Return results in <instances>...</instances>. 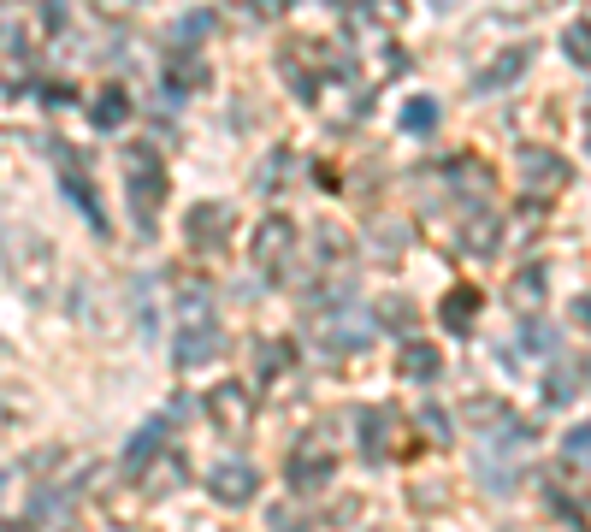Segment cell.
<instances>
[{"label":"cell","instance_id":"1","mask_svg":"<svg viewBox=\"0 0 591 532\" xmlns=\"http://www.w3.org/2000/svg\"><path fill=\"white\" fill-rule=\"evenodd\" d=\"M125 184H131V207L142 225H154V201L166 196V160L154 142H131L125 148Z\"/></svg>","mask_w":591,"mask_h":532},{"label":"cell","instance_id":"2","mask_svg":"<svg viewBox=\"0 0 591 532\" xmlns=\"http://www.w3.org/2000/svg\"><path fill=\"white\" fill-rule=\"evenodd\" d=\"M290 255H296V225H290L284 213L261 219V231H255V266H261L266 278H284Z\"/></svg>","mask_w":591,"mask_h":532},{"label":"cell","instance_id":"3","mask_svg":"<svg viewBox=\"0 0 591 532\" xmlns=\"http://www.w3.org/2000/svg\"><path fill=\"white\" fill-rule=\"evenodd\" d=\"M207 414H213V426H219V432H231V438H237V432H249V426H255V391H249V385H237V379H231V385H213Z\"/></svg>","mask_w":591,"mask_h":532},{"label":"cell","instance_id":"4","mask_svg":"<svg viewBox=\"0 0 591 532\" xmlns=\"http://www.w3.org/2000/svg\"><path fill=\"white\" fill-rule=\"evenodd\" d=\"M207 491H213V503H225V509H243L255 491H261V473L249 462H219L207 473Z\"/></svg>","mask_w":591,"mask_h":532},{"label":"cell","instance_id":"5","mask_svg":"<svg viewBox=\"0 0 591 532\" xmlns=\"http://www.w3.org/2000/svg\"><path fill=\"white\" fill-rule=\"evenodd\" d=\"M219 349H225V337H219L213 314H207V320H184V332L172 343V361H178V367H201V361H213Z\"/></svg>","mask_w":591,"mask_h":532},{"label":"cell","instance_id":"6","mask_svg":"<svg viewBox=\"0 0 591 532\" xmlns=\"http://www.w3.org/2000/svg\"><path fill=\"white\" fill-rule=\"evenodd\" d=\"M184 237L196 243L201 255H207V249H219V243L231 237V207H225V201H201V207H190Z\"/></svg>","mask_w":591,"mask_h":532},{"label":"cell","instance_id":"7","mask_svg":"<svg viewBox=\"0 0 591 532\" xmlns=\"http://www.w3.org/2000/svg\"><path fill=\"white\" fill-rule=\"evenodd\" d=\"M331 308H337V314L326 320V343L331 349H367V343H373V320L355 314L349 296H331Z\"/></svg>","mask_w":591,"mask_h":532},{"label":"cell","instance_id":"8","mask_svg":"<svg viewBox=\"0 0 591 532\" xmlns=\"http://www.w3.org/2000/svg\"><path fill=\"white\" fill-rule=\"evenodd\" d=\"M391 432H396L391 408H361V420H355V444H361L367 462H391Z\"/></svg>","mask_w":591,"mask_h":532},{"label":"cell","instance_id":"9","mask_svg":"<svg viewBox=\"0 0 591 532\" xmlns=\"http://www.w3.org/2000/svg\"><path fill=\"white\" fill-rule=\"evenodd\" d=\"M166 432H172L166 420H148V426H136V438L125 444V456H119V473H125V479H142V473H148V462L166 450Z\"/></svg>","mask_w":591,"mask_h":532},{"label":"cell","instance_id":"10","mask_svg":"<svg viewBox=\"0 0 591 532\" xmlns=\"http://www.w3.org/2000/svg\"><path fill=\"white\" fill-rule=\"evenodd\" d=\"M438 367H444V361H438V349H432L426 337H408V343H402V355H396V373H402L408 385H432V379H438Z\"/></svg>","mask_w":591,"mask_h":532},{"label":"cell","instance_id":"11","mask_svg":"<svg viewBox=\"0 0 591 532\" xmlns=\"http://www.w3.org/2000/svg\"><path fill=\"white\" fill-rule=\"evenodd\" d=\"M331 479V450L314 444V450H296L290 456V491H320Z\"/></svg>","mask_w":591,"mask_h":532},{"label":"cell","instance_id":"12","mask_svg":"<svg viewBox=\"0 0 591 532\" xmlns=\"http://www.w3.org/2000/svg\"><path fill=\"white\" fill-rule=\"evenodd\" d=\"M521 172H526V184H532V190H562V184H568V160H562V154H550V148H544V154H538V148H526Z\"/></svg>","mask_w":591,"mask_h":532},{"label":"cell","instance_id":"13","mask_svg":"<svg viewBox=\"0 0 591 532\" xmlns=\"http://www.w3.org/2000/svg\"><path fill=\"white\" fill-rule=\"evenodd\" d=\"M207 83V66H201L196 48H172L166 54V95L178 101V89H201Z\"/></svg>","mask_w":591,"mask_h":532},{"label":"cell","instance_id":"14","mask_svg":"<svg viewBox=\"0 0 591 532\" xmlns=\"http://www.w3.org/2000/svg\"><path fill=\"white\" fill-rule=\"evenodd\" d=\"M461 243H467V255H497V243H503V219H497V213H473L467 231H461Z\"/></svg>","mask_w":591,"mask_h":532},{"label":"cell","instance_id":"15","mask_svg":"<svg viewBox=\"0 0 591 532\" xmlns=\"http://www.w3.org/2000/svg\"><path fill=\"white\" fill-rule=\"evenodd\" d=\"M89 119H95V131L125 125V119H131V95H125V89H101V95H95V107H89Z\"/></svg>","mask_w":591,"mask_h":532},{"label":"cell","instance_id":"16","mask_svg":"<svg viewBox=\"0 0 591 532\" xmlns=\"http://www.w3.org/2000/svg\"><path fill=\"white\" fill-rule=\"evenodd\" d=\"M526 66H532V54H526V48L503 54V60H497L491 71H479V95H485V89H503V83H515V77H521Z\"/></svg>","mask_w":591,"mask_h":532},{"label":"cell","instance_id":"17","mask_svg":"<svg viewBox=\"0 0 591 532\" xmlns=\"http://www.w3.org/2000/svg\"><path fill=\"white\" fill-rule=\"evenodd\" d=\"M402 249H408V225H396V219H379V225H373V255H379V261H396Z\"/></svg>","mask_w":591,"mask_h":532},{"label":"cell","instance_id":"18","mask_svg":"<svg viewBox=\"0 0 591 532\" xmlns=\"http://www.w3.org/2000/svg\"><path fill=\"white\" fill-rule=\"evenodd\" d=\"M432 125H438V101H432V95H414V101L402 107V131H408V136H426Z\"/></svg>","mask_w":591,"mask_h":532},{"label":"cell","instance_id":"19","mask_svg":"<svg viewBox=\"0 0 591 532\" xmlns=\"http://www.w3.org/2000/svg\"><path fill=\"white\" fill-rule=\"evenodd\" d=\"M473 314H479V290H456V296L444 302V326H450V332H467Z\"/></svg>","mask_w":591,"mask_h":532},{"label":"cell","instance_id":"20","mask_svg":"<svg viewBox=\"0 0 591 532\" xmlns=\"http://www.w3.org/2000/svg\"><path fill=\"white\" fill-rule=\"evenodd\" d=\"M255 367H261V379L284 373V367H290V343H278V337H261V343H255Z\"/></svg>","mask_w":591,"mask_h":532},{"label":"cell","instance_id":"21","mask_svg":"<svg viewBox=\"0 0 591 532\" xmlns=\"http://www.w3.org/2000/svg\"><path fill=\"white\" fill-rule=\"evenodd\" d=\"M544 290H550V272H544V266H526L521 278H515V302H521V308H532Z\"/></svg>","mask_w":591,"mask_h":532},{"label":"cell","instance_id":"22","mask_svg":"<svg viewBox=\"0 0 591 532\" xmlns=\"http://www.w3.org/2000/svg\"><path fill=\"white\" fill-rule=\"evenodd\" d=\"M207 314H213V296L201 284H184L178 290V320H207Z\"/></svg>","mask_w":591,"mask_h":532},{"label":"cell","instance_id":"23","mask_svg":"<svg viewBox=\"0 0 591 532\" xmlns=\"http://www.w3.org/2000/svg\"><path fill=\"white\" fill-rule=\"evenodd\" d=\"M562 48H568L574 66H591V24H568L562 30Z\"/></svg>","mask_w":591,"mask_h":532},{"label":"cell","instance_id":"24","mask_svg":"<svg viewBox=\"0 0 591 532\" xmlns=\"http://www.w3.org/2000/svg\"><path fill=\"white\" fill-rule=\"evenodd\" d=\"M562 456H568V462H580V467L591 462V426H574V432L562 438Z\"/></svg>","mask_w":591,"mask_h":532},{"label":"cell","instance_id":"25","mask_svg":"<svg viewBox=\"0 0 591 532\" xmlns=\"http://www.w3.org/2000/svg\"><path fill=\"white\" fill-rule=\"evenodd\" d=\"M66 190H71V196H77V207L89 213V225H107V219H101V207H95V190H89L83 178H71V172H66Z\"/></svg>","mask_w":591,"mask_h":532},{"label":"cell","instance_id":"26","mask_svg":"<svg viewBox=\"0 0 591 532\" xmlns=\"http://www.w3.org/2000/svg\"><path fill=\"white\" fill-rule=\"evenodd\" d=\"M526 355H556V332L532 320V326H526Z\"/></svg>","mask_w":591,"mask_h":532},{"label":"cell","instance_id":"27","mask_svg":"<svg viewBox=\"0 0 591 532\" xmlns=\"http://www.w3.org/2000/svg\"><path fill=\"white\" fill-rule=\"evenodd\" d=\"M544 385H550V391H544V402H550V408H562V402H574V373H550Z\"/></svg>","mask_w":591,"mask_h":532},{"label":"cell","instance_id":"28","mask_svg":"<svg viewBox=\"0 0 591 532\" xmlns=\"http://www.w3.org/2000/svg\"><path fill=\"white\" fill-rule=\"evenodd\" d=\"M420 426H426V438H438V444L450 438V414H444V408H420Z\"/></svg>","mask_w":591,"mask_h":532},{"label":"cell","instance_id":"29","mask_svg":"<svg viewBox=\"0 0 591 532\" xmlns=\"http://www.w3.org/2000/svg\"><path fill=\"white\" fill-rule=\"evenodd\" d=\"M385 326L408 332V326H414V308H408V302H385Z\"/></svg>","mask_w":591,"mask_h":532},{"label":"cell","instance_id":"30","mask_svg":"<svg viewBox=\"0 0 591 532\" xmlns=\"http://www.w3.org/2000/svg\"><path fill=\"white\" fill-rule=\"evenodd\" d=\"M373 18H379V24H396V18H402V0H373Z\"/></svg>","mask_w":591,"mask_h":532},{"label":"cell","instance_id":"31","mask_svg":"<svg viewBox=\"0 0 591 532\" xmlns=\"http://www.w3.org/2000/svg\"><path fill=\"white\" fill-rule=\"evenodd\" d=\"M249 12H255V18H278V12H284V0H249Z\"/></svg>","mask_w":591,"mask_h":532},{"label":"cell","instance_id":"32","mask_svg":"<svg viewBox=\"0 0 591 532\" xmlns=\"http://www.w3.org/2000/svg\"><path fill=\"white\" fill-rule=\"evenodd\" d=\"M201 30H213V18H207V12H196V18H184V36H201Z\"/></svg>","mask_w":591,"mask_h":532},{"label":"cell","instance_id":"33","mask_svg":"<svg viewBox=\"0 0 591 532\" xmlns=\"http://www.w3.org/2000/svg\"><path fill=\"white\" fill-rule=\"evenodd\" d=\"M574 326H586V332H591V296H580V302H574Z\"/></svg>","mask_w":591,"mask_h":532},{"label":"cell","instance_id":"34","mask_svg":"<svg viewBox=\"0 0 591 532\" xmlns=\"http://www.w3.org/2000/svg\"><path fill=\"white\" fill-rule=\"evenodd\" d=\"M331 6H349V0H331Z\"/></svg>","mask_w":591,"mask_h":532}]
</instances>
